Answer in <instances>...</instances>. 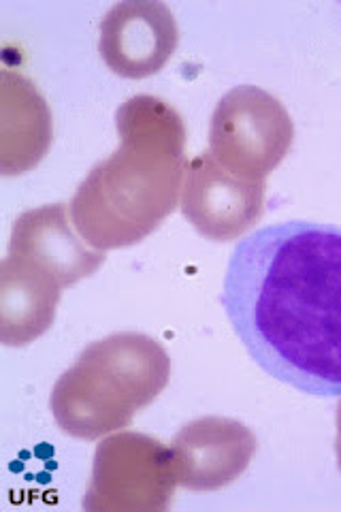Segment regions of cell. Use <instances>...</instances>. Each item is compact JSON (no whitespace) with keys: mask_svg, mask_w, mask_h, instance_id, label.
<instances>
[{"mask_svg":"<svg viewBox=\"0 0 341 512\" xmlns=\"http://www.w3.org/2000/svg\"><path fill=\"white\" fill-rule=\"evenodd\" d=\"M177 485L169 446L152 436L120 431L96 446L84 508L88 512H162L173 502Z\"/></svg>","mask_w":341,"mask_h":512,"instance_id":"277c9868","label":"cell"},{"mask_svg":"<svg viewBox=\"0 0 341 512\" xmlns=\"http://www.w3.org/2000/svg\"><path fill=\"white\" fill-rule=\"evenodd\" d=\"M256 436L243 423L203 416L184 425L171 444L177 483L190 491H218L248 470Z\"/></svg>","mask_w":341,"mask_h":512,"instance_id":"ba28073f","label":"cell"},{"mask_svg":"<svg viewBox=\"0 0 341 512\" xmlns=\"http://www.w3.org/2000/svg\"><path fill=\"white\" fill-rule=\"evenodd\" d=\"M54 122L43 94L22 73H0V171L35 169L52 146Z\"/></svg>","mask_w":341,"mask_h":512,"instance_id":"30bf717a","label":"cell"},{"mask_svg":"<svg viewBox=\"0 0 341 512\" xmlns=\"http://www.w3.org/2000/svg\"><path fill=\"white\" fill-rule=\"evenodd\" d=\"M62 286L47 271L15 256L0 263V340L20 348L54 325Z\"/></svg>","mask_w":341,"mask_h":512,"instance_id":"8fae6325","label":"cell"},{"mask_svg":"<svg viewBox=\"0 0 341 512\" xmlns=\"http://www.w3.org/2000/svg\"><path fill=\"white\" fill-rule=\"evenodd\" d=\"M180 207L203 237L231 242L263 218L265 182L239 178L203 152L186 163Z\"/></svg>","mask_w":341,"mask_h":512,"instance_id":"8992f818","label":"cell"},{"mask_svg":"<svg viewBox=\"0 0 341 512\" xmlns=\"http://www.w3.org/2000/svg\"><path fill=\"white\" fill-rule=\"evenodd\" d=\"M167 350L143 333L122 331L90 344L52 391L58 427L79 440H99L133 423L165 391Z\"/></svg>","mask_w":341,"mask_h":512,"instance_id":"3957f363","label":"cell"},{"mask_svg":"<svg viewBox=\"0 0 341 512\" xmlns=\"http://www.w3.org/2000/svg\"><path fill=\"white\" fill-rule=\"evenodd\" d=\"M295 124L286 107L258 86H237L218 101L209 152L239 178L265 182L286 158Z\"/></svg>","mask_w":341,"mask_h":512,"instance_id":"5b68a950","label":"cell"},{"mask_svg":"<svg viewBox=\"0 0 341 512\" xmlns=\"http://www.w3.org/2000/svg\"><path fill=\"white\" fill-rule=\"evenodd\" d=\"M64 203L41 205L13 222L9 256L47 271L62 288L92 276L105 263V252L88 246L75 231Z\"/></svg>","mask_w":341,"mask_h":512,"instance_id":"9c48e42d","label":"cell"},{"mask_svg":"<svg viewBox=\"0 0 341 512\" xmlns=\"http://www.w3.org/2000/svg\"><path fill=\"white\" fill-rule=\"evenodd\" d=\"M180 43L171 9L156 0L113 5L101 22L99 52L107 67L126 79L156 75Z\"/></svg>","mask_w":341,"mask_h":512,"instance_id":"52a82bcc","label":"cell"},{"mask_svg":"<svg viewBox=\"0 0 341 512\" xmlns=\"http://www.w3.org/2000/svg\"><path fill=\"white\" fill-rule=\"evenodd\" d=\"M120 148L96 163L69 203L81 239L94 250L143 242L180 205L186 126L158 96L137 94L116 114Z\"/></svg>","mask_w":341,"mask_h":512,"instance_id":"7a4b0ae2","label":"cell"},{"mask_svg":"<svg viewBox=\"0 0 341 512\" xmlns=\"http://www.w3.org/2000/svg\"><path fill=\"white\" fill-rule=\"evenodd\" d=\"M222 306L269 376L310 395H341V227L290 220L241 239Z\"/></svg>","mask_w":341,"mask_h":512,"instance_id":"6da1fadb","label":"cell"},{"mask_svg":"<svg viewBox=\"0 0 341 512\" xmlns=\"http://www.w3.org/2000/svg\"><path fill=\"white\" fill-rule=\"evenodd\" d=\"M335 448H337V463H339V470H341V399H339V406H337V440H335Z\"/></svg>","mask_w":341,"mask_h":512,"instance_id":"7c38bea8","label":"cell"}]
</instances>
